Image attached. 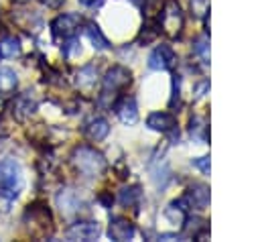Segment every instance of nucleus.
I'll list each match as a JSON object with an SVG mask.
<instances>
[{"label":"nucleus","instance_id":"obj_1","mask_svg":"<svg viewBox=\"0 0 260 242\" xmlns=\"http://www.w3.org/2000/svg\"><path fill=\"white\" fill-rule=\"evenodd\" d=\"M71 163L73 167L77 169V173H81L83 177H98L106 171V159L100 150L87 146V144H81V146H75L73 153H71Z\"/></svg>","mask_w":260,"mask_h":242},{"label":"nucleus","instance_id":"obj_2","mask_svg":"<svg viewBox=\"0 0 260 242\" xmlns=\"http://www.w3.org/2000/svg\"><path fill=\"white\" fill-rule=\"evenodd\" d=\"M24 224L28 228V234L35 238H45L53 230V216L51 209L45 203H32L24 211Z\"/></svg>","mask_w":260,"mask_h":242},{"label":"nucleus","instance_id":"obj_3","mask_svg":"<svg viewBox=\"0 0 260 242\" xmlns=\"http://www.w3.org/2000/svg\"><path fill=\"white\" fill-rule=\"evenodd\" d=\"M22 185L20 165L14 159H2L0 161V193L8 199L16 197Z\"/></svg>","mask_w":260,"mask_h":242},{"label":"nucleus","instance_id":"obj_4","mask_svg":"<svg viewBox=\"0 0 260 242\" xmlns=\"http://www.w3.org/2000/svg\"><path fill=\"white\" fill-rule=\"evenodd\" d=\"M158 26L165 31V35L179 37L181 28H183V12H181V6L177 4V0H167L162 4V12L158 16Z\"/></svg>","mask_w":260,"mask_h":242},{"label":"nucleus","instance_id":"obj_5","mask_svg":"<svg viewBox=\"0 0 260 242\" xmlns=\"http://www.w3.org/2000/svg\"><path fill=\"white\" fill-rule=\"evenodd\" d=\"M79 24H81V16L79 14H73V12L59 14L51 22V33H53L55 39H71L77 33Z\"/></svg>","mask_w":260,"mask_h":242},{"label":"nucleus","instance_id":"obj_6","mask_svg":"<svg viewBox=\"0 0 260 242\" xmlns=\"http://www.w3.org/2000/svg\"><path fill=\"white\" fill-rule=\"evenodd\" d=\"M130 81H132V73H130V69H126V67H122V65L110 67V69L106 71L104 79H102L104 89H108V92H120V89L128 87Z\"/></svg>","mask_w":260,"mask_h":242},{"label":"nucleus","instance_id":"obj_7","mask_svg":"<svg viewBox=\"0 0 260 242\" xmlns=\"http://www.w3.org/2000/svg\"><path fill=\"white\" fill-rule=\"evenodd\" d=\"M37 110V100L30 96V92H24V94H18L14 100H12V116L18 120V122H26Z\"/></svg>","mask_w":260,"mask_h":242},{"label":"nucleus","instance_id":"obj_8","mask_svg":"<svg viewBox=\"0 0 260 242\" xmlns=\"http://www.w3.org/2000/svg\"><path fill=\"white\" fill-rule=\"evenodd\" d=\"M65 236L69 240H95L100 236V224L98 222H75L67 228Z\"/></svg>","mask_w":260,"mask_h":242},{"label":"nucleus","instance_id":"obj_9","mask_svg":"<svg viewBox=\"0 0 260 242\" xmlns=\"http://www.w3.org/2000/svg\"><path fill=\"white\" fill-rule=\"evenodd\" d=\"M175 63V53L169 45H158L150 55H148V67L154 71L169 69Z\"/></svg>","mask_w":260,"mask_h":242},{"label":"nucleus","instance_id":"obj_10","mask_svg":"<svg viewBox=\"0 0 260 242\" xmlns=\"http://www.w3.org/2000/svg\"><path fill=\"white\" fill-rule=\"evenodd\" d=\"M114 110H116V116L120 118L122 124H136L138 122V108H136V102L134 98H122L114 104Z\"/></svg>","mask_w":260,"mask_h":242},{"label":"nucleus","instance_id":"obj_11","mask_svg":"<svg viewBox=\"0 0 260 242\" xmlns=\"http://www.w3.org/2000/svg\"><path fill=\"white\" fill-rule=\"evenodd\" d=\"M146 126L156 132H173L177 128V118L169 112H152L146 118Z\"/></svg>","mask_w":260,"mask_h":242},{"label":"nucleus","instance_id":"obj_12","mask_svg":"<svg viewBox=\"0 0 260 242\" xmlns=\"http://www.w3.org/2000/svg\"><path fill=\"white\" fill-rule=\"evenodd\" d=\"M134 224L126 218H112L110 222V228H108V234L112 240H118V242H124V240H130L134 236Z\"/></svg>","mask_w":260,"mask_h":242},{"label":"nucleus","instance_id":"obj_13","mask_svg":"<svg viewBox=\"0 0 260 242\" xmlns=\"http://www.w3.org/2000/svg\"><path fill=\"white\" fill-rule=\"evenodd\" d=\"M108 132H110V124H108L106 118H100V116L87 120L85 126H83V134H85V138H89V140H93V142L104 140V138L108 136Z\"/></svg>","mask_w":260,"mask_h":242},{"label":"nucleus","instance_id":"obj_14","mask_svg":"<svg viewBox=\"0 0 260 242\" xmlns=\"http://www.w3.org/2000/svg\"><path fill=\"white\" fill-rule=\"evenodd\" d=\"M79 195L75 189H61L59 195H57V205L61 207V214L65 216H71L79 209Z\"/></svg>","mask_w":260,"mask_h":242},{"label":"nucleus","instance_id":"obj_15","mask_svg":"<svg viewBox=\"0 0 260 242\" xmlns=\"http://www.w3.org/2000/svg\"><path fill=\"white\" fill-rule=\"evenodd\" d=\"M185 203L195 205L197 209H203L209 203V189L205 185H193L185 195Z\"/></svg>","mask_w":260,"mask_h":242},{"label":"nucleus","instance_id":"obj_16","mask_svg":"<svg viewBox=\"0 0 260 242\" xmlns=\"http://www.w3.org/2000/svg\"><path fill=\"white\" fill-rule=\"evenodd\" d=\"M95 81H98V69L93 65L81 67L75 75V83H77L79 89H91L95 85Z\"/></svg>","mask_w":260,"mask_h":242},{"label":"nucleus","instance_id":"obj_17","mask_svg":"<svg viewBox=\"0 0 260 242\" xmlns=\"http://www.w3.org/2000/svg\"><path fill=\"white\" fill-rule=\"evenodd\" d=\"M185 199H181V201H173L167 209H165V216H167V220L171 222V224H175V226H183L185 224V218H187V211H185Z\"/></svg>","mask_w":260,"mask_h":242},{"label":"nucleus","instance_id":"obj_18","mask_svg":"<svg viewBox=\"0 0 260 242\" xmlns=\"http://www.w3.org/2000/svg\"><path fill=\"white\" fill-rule=\"evenodd\" d=\"M18 85V77L10 67H0V94H12Z\"/></svg>","mask_w":260,"mask_h":242},{"label":"nucleus","instance_id":"obj_19","mask_svg":"<svg viewBox=\"0 0 260 242\" xmlns=\"http://www.w3.org/2000/svg\"><path fill=\"white\" fill-rule=\"evenodd\" d=\"M85 35L89 37V41H91V45H93L95 49H108V47H110L108 39L104 37V33L100 31V26H98L95 22H87V24H85Z\"/></svg>","mask_w":260,"mask_h":242},{"label":"nucleus","instance_id":"obj_20","mask_svg":"<svg viewBox=\"0 0 260 242\" xmlns=\"http://www.w3.org/2000/svg\"><path fill=\"white\" fill-rule=\"evenodd\" d=\"M0 55L2 57H18L20 55V41L16 37H6L0 41Z\"/></svg>","mask_w":260,"mask_h":242},{"label":"nucleus","instance_id":"obj_21","mask_svg":"<svg viewBox=\"0 0 260 242\" xmlns=\"http://www.w3.org/2000/svg\"><path fill=\"white\" fill-rule=\"evenodd\" d=\"M138 199H140V187H136V185L126 187V189L120 191V203L126 205V207L128 205H136Z\"/></svg>","mask_w":260,"mask_h":242},{"label":"nucleus","instance_id":"obj_22","mask_svg":"<svg viewBox=\"0 0 260 242\" xmlns=\"http://www.w3.org/2000/svg\"><path fill=\"white\" fill-rule=\"evenodd\" d=\"M191 12L199 18H203L209 12V0H191Z\"/></svg>","mask_w":260,"mask_h":242},{"label":"nucleus","instance_id":"obj_23","mask_svg":"<svg viewBox=\"0 0 260 242\" xmlns=\"http://www.w3.org/2000/svg\"><path fill=\"white\" fill-rule=\"evenodd\" d=\"M191 136H195L199 142H203L205 140V126L195 118V120H191Z\"/></svg>","mask_w":260,"mask_h":242},{"label":"nucleus","instance_id":"obj_24","mask_svg":"<svg viewBox=\"0 0 260 242\" xmlns=\"http://www.w3.org/2000/svg\"><path fill=\"white\" fill-rule=\"evenodd\" d=\"M207 37H201V39H197V43H195V47H193V51H195V55H207Z\"/></svg>","mask_w":260,"mask_h":242},{"label":"nucleus","instance_id":"obj_25","mask_svg":"<svg viewBox=\"0 0 260 242\" xmlns=\"http://www.w3.org/2000/svg\"><path fill=\"white\" fill-rule=\"evenodd\" d=\"M193 165H195L199 171H203V173H209V159H207V157H199V159H193Z\"/></svg>","mask_w":260,"mask_h":242},{"label":"nucleus","instance_id":"obj_26","mask_svg":"<svg viewBox=\"0 0 260 242\" xmlns=\"http://www.w3.org/2000/svg\"><path fill=\"white\" fill-rule=\"evenodd\" d=\"M41 4H45V6H49V8H59L65 0H39Z\"/></svg>","mask_w":260,"mask_h":242},{"label":"nucleus","instance_id":"obj_27","mask_svg":"<svg viewBox=\"0 0 260 242\" xmlns=\"http://www.w3.org/2000/svg\"><path fill=\"white\" fill-rule=\"evenodd\" d=\"M79 2H81L83 6H93V4H95V2H100V0H79Z\"/></svg>","mask_w":260,"mask_h":242},{"label":"nucleus","instance_id":"obj_28","mask_svg":"<svg viewBox=\"0 0 260 242\" xmlns=\"http://www.w3.org/2000/svg\"><path fill=\"white\" fill-rule=\"evenodd\" d=\"M12 2H16V4H24V2H28V0H12Z\"/></svg>","mask_w":260,"mask_h":242},{"label":"nucleus","instance_id":"obj_29","mask_svg":"<svg viewBox=\"0 0 260 242\" xmlns=\"http://www.w3.org/2000/svg\"><path fill=\"white\" fill-rule=\"evenodd\" d=\"M4 110V102H2V98H0V112Z\"/></svg>","mask_w":260,"mask_h":242}]
</instances>
